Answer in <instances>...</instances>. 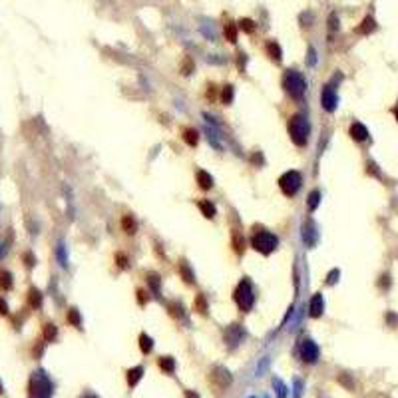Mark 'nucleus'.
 Returning a JSON list of instances; mask_svg holds the SVG:
<instances>
[{"label":"nucleus","instance_id":"1","mask_svg":"<svg viewBox=\"0 0 398 398\" xmlns=\"http://www.w3.org/2000/svg\"><path fill=\"white\" fill-rule=\"evenodd\" d=\"M287 130H289V136H291V141L303 148V145L309 143V134H311V125H309V120L303 116V114H295L289 118V123H287Z\"/></svg>","mask_w":398,"mask_h":398},{"label":"nucleus","instance_id":"2","mask_svg":"<svg viewBox=\"0 0 398 398\" xmlns=\"http://www.w3.org/2000/svg\"><path fill=\"white\" fill-rule=\"evenodd\" d=\"M54 394V384L50 381V376L44 370H36L30 376L28 382V396L30 398H52Z\"/></svg>","mask_w":398,"mask_h":398},{"label":"nucleus","instance_id":"3","mask_svg":"<svg viewBox=\"0 0 398 398\" xmlns=\"http://www.w3.org/2000/svg\"><path fill=\"white\" fill-rule=\"evenodd\" d=\"M283 88L285 92L293 98V100H303L305 98V92H307V80L301 72L297 70H285L283 74Z\"/></svg>","mask_w":398,"mask_h":398},{"label":"nucleus","instance_id":"4","mask_svg":"<svg viewBox=\"0 0 398 398\" xmlns=\"http://www.w3.org/2000/svg\"><path fill=\"white\" fill-rule=\"evenodd\" d=\"M233 299H235L237 307H239L243 312H247V311L253 309V305H255V293H253V285H251V281H249L247 277H243L241 283L237 285V289H235V293H233Z\"/></svg>","mask_w":398,"mask_h":398},{"label":"nucleus","instance_id":"5","mask_svg":"<svg viewBox=\"0 0 398 398\" xmlns=\"http://www.w3.org/2000/svg\"><path fill=\"white\" fill-rule=\"evenodd\" d=\"M277 245H279L277 235L269 233V231H259V233H255L253 237H251V247H253L255 251H259L261 255H271L277 249Z\"/></svg>","mask_w":398,"mask_h":398},{"label":"nucleus","instance_id":"6","mask_svg":"<svg viewBox=\"0 0 398 398\" xmlns=\"http://www.w3.org/2000/svg\"><path fill=\"white\" fill-rule=\"evenodd\" d=\"M301 183H303V177H301V173L295 172V170L285 172V173L279 177V187H281L283 195H287V197L297 195V191L301 190Z\"/></svg>","mask_w":398,"mask_h":398},{"label":"nucleus","instance_id":"7","mask_svg":"<svg viewBox=\"0 0 398 398\" xmlns=\"http://www.w3.org/2000/svg\"><path fill=\"white\" fill-rule=\"evenodd\" d=\"M231 372H229L225 366H213L211 372H209V382L215 388L217 394H221L229 384H231Z\"/></svg>","mask_w":398,"mask_h":398},{"label":"nucleus","instance_id":"8","mask_svg":"<svg viewBox=\"0 0 398 398\" xmlns=\"http://www.w3.org/2000/svg\"><path fill=\"white\" fill-rule=\"evenodd\" d=\"M301 359L307 364H315L319 361V346L312 343L311 339H305L301 343Z\"/></svg>","mask_w":398,"mask_h":398},{"label":"nucleus","instance_id":"9","mask_svg":"<svg viewBox=\"0 0 398 398\" xmlns=\"http://www.w3.org/2000/svg\"><path fill=\"white\" fill-rule=\"evenodd\" d=\"M337 104H339L337 92H334V88L330 86V84H327V86L323 88V92H321V106L327 112H334L337 110Z\"/></svg>","mask_w":398,"mask_h":398},{"label":"nucleus","instance_id":"10","mask_svg":"<svg viewBox=\"0 0 398 398\" xmlns=\"http://www.w3.org/2000/svg\"><path fill=\"white\" fill-rule=\"evenodd\" d=\"M243 341V329L239 325H229L225 330V343L229 346H237Z\"/></svg>","mask_w":398,"mask_h":398},{"label":"nucleus","instance_id":"11","mask_svg":"<svg viewBox=\"0 0 398 398\" xmlns=\"http://www.w3.org/2000/svg\"><path fill=\"white\" fill-rule=\"evenodd\" d=\"M323 311H325V299H323V295H312V299H311V303H309V315L312 317V319H319V317H323Z\"/></svg>","mask_w":398,"mask_h":398},{"label":"nucleus","instance_id":"12","mask_svg":"<svg viewBox=\"0 0 398 398\" xmlns=\"http://www.w3.org/2000/svg\"><path fill=\"white\" fill-rule=\"evenodd\" d=\"M265 52H267L269 60H273L275 64H281V60H283V50H281V46L277 44L275 40H269V42H267V44H265Z\"/></svg>","mask_w":398,"mask_h":398},{"label":"nucleus","instance_id":"13","mask_svg":"<svg viewBox=\"0 0 398 398\" xmlns=\"http://www.w3.org/2000/svg\"><path fill=\"white\" fill-rule=\"evenodd\" d=\"M348 134H350V138H352L354 141H366V139H368V130H366V125H363L361 121H354V123L350 125Z\"/></svg>","mask_w":398,"mask_h":398},{"label":"nucleus","instance_id":"14","mask_svg":"<svg viewBox=\"0 0 398 398\" xmlns=\"http://www.w3.org/2000/svg\"><path fill=\"white\" fill-rule=\"evenodd\" d=\"M303 241L307 247H312L317 243V231H315V225H312V221H305L303 225Z\"/></svg>","mask_w":398,"mask_h":398},{"label":"nucleus","instance_id":"15","mask_svg":"<svg viewBox=\"0 0 398 398\" xmlns=\"http://www.w3.org/2000/svg\"><path fill=\"white\" fill-rule=\"evenodd\" d=\"M177 271H179V277L187 283V285H193L195 283V273L191 271V267H190V263H187L185 259H181L179 261V265H177Z\"/></svg>","mask_w":398,"mask_h":398},{"label":"nucleus","instance_id":"16","mask_svg":"<svg viewBox=\"0 0 398 398\" xmlns=\"http://www.w3.org/2000/svg\"><path fill=\"white\" fill-rule=\"evenodd\" d=\"M374 30H376V20L372 16H366L361 22V26H357V34H363V36H368Z\"/></svg>","mask_w":398,"mask_h":398},{"label":"nucleus","instance_id":"17","mask_svg":"<svg viewBox=\"0 0 398 398\" xmlns=\"http://www.w3.org/2000/svg\"><path fill=\"white\" fill-rule=\"evenodd\" d=\"M197 207H199V211H201V215L203 217H207V219H213L215 217V205L211 203V201H207V199H201V201H197Z\"/></svg>","mask_w":398,"mask_h":398},{"label":"nucleus","instance_id":"18","mask_svg":"<svg viewBox=\"0 0 398 398\" xmlns=\"http://www.w3.org/2000/svg\"><path fill=\"white\" fill-rule=\"evenodd\" d=\"M145 281H148V287L157 295L159 289H161V277L156 273V271H148V273H145Z\"/></svg>","mask_w":398,"mask_h":398},{"label":"nucleus","instance_id":"19","mask_svg":"<svg viewBox=\"0 0 398 398\" xmlns=\"http://www.w3.org/2000/svg\"><path fill=\"white\" fill-rule=\"evenodd\" d=\"M195 177H197V183H199L201 190H211V187H213V177L209 175L205 170H197Z\"/></svg>","mask_w":398,"mask_h":398},{"label":"nucleus","instance_id":"20","mask_svg":"<svg viewBox=\"0 0 398 398\" xmlns=\"http://www.w3.org/2000/svg\"><path fill=\"white\" fill-rule=\"evenodd\" d=\"M121 229H123V233L125 235H134L138 231V223L132 215H123L121 217Z\"/></svg>","mask_w":398,"mask_h":398},{"label":"nucleus","instance_id":"21","mask_svg":"<svg viewBox=\"0 0 398 398\" xmlns=\"http://www.w3.org/2000/svg\"><path fill=\"white\" fill-rule=\"evenodd\" d=\"M183 141L190 145V148H195V145L199 143V134L195 128H185L183 130Z\"/></svg>","mask_w":398,"mask_h":398},{"label":"nucleus","instance_id":"22","mask_svg":"<svg viewBox=\"0 0 398 398\" xmlns=\"http://www.w3.org/2000/svg\"><path fill=\"white\" fill-rule=\"evenodd\" d=\"M231 245H233V249L237 251L239 255L245 251V239H243V233H239V229H233V233H231Z\"/></svg>","mask_w":398,"mask_h":398},{"label":"nucleus","instance_id":"23","mask_svg":"<svg viewBox=\"0 0 398 398\" xmlns=\"http://www.w3.org/2000/svg\"><path fill=\"white\" fill-rule=\"evenodd\" d=\"M28 305H30L32 309H40V307H42V293H40L36 287H32V289L28 291Z\"/></svg>","mask_w":398,"mask_h":398},{"label":"nucleus","instance_id":"24","mask_svg":"<svg viewBox=\"0 0 398 398\" xmlns=\"http://www.w3.org/2000/svg\"><path fill=\"white\" fill-rule=\"evenodd\" d=\"M139 348H141L143 354H150V352H152V348H154V339L150 337V334H145V332L139 334Z\"/></svg>","mask_w":398,"mask_h":398},{"label":"nucleus","instance_id":"25","mask_svg":"<svg viewBox=\"0 0 398 398\" xmlns=\"http://www.w3.org/2000/svg\"><path fill=\"white\" fill-rule=\"evenodd\" d=\"M141 376H143V368H141V366L130 368V370H128V384H130V386H136V384L139 382Z\"/></svg>","mask_w":398,"mask_h":398},{"label":"nucleus","instance_id":"26","mask_svg":"<svg viewBox=\"0 0 398 398\" xmlns=\"http://www.w3.org/2000/svg\"><path fill=\"white\" fill-rule=\"evenodd\" d=\"M179 70H181L183 76H190L191 72H195V62H193V58H191V56H185V58L181 60Z\"/></svg>","mask_w":398,"mask_h":398},{"label":"nucleus","instance_id":"27","mask_svg":"<svg viewBox=\"0 0 398 398\" xmlns=\"http://www.w3.org/2000/svg\"><path fill=\"white\" fill-rule=\"evenodd\" d=\"M321 203V191L319 190H312L309 193V199H307V207H309V211H315V209L319 207Z\"/></svg>","mask_w":398,"mask_h":398},{"label":"nucleus","instance_id":"28","mask_svg":"<svg viewBox=\"0 0 398 398\" xmlns=\"http://www.w3.org/2000/svg\"><path fill=\"white\" fill-rule=\"evenodd\" d=\"M159 368L167 374H173L175 372V361L172 357H161L159 359Z\"/></svg>","mask_w":398,"mask_h":398},{"label":"nucleus","instance_id":"29","mask_svg":"<svg viewBox=\"0 0 398 398\" xmlns=\"http://www.w3.org/2000/svg\"><path fill=\"white\" fill-rule=\"evenodd\" d=\"M207 299H205V295H201V293H199V295L195 297V301H193V311H197L199 312V315H207Z\"/></svg>","mask_w":398,"mask_h":398},{"label":"nucleus","instance_id":"30","mask_svg":"<svg viewBox=\"0 0 398 398\" xmlns=\"http://www.w3.org/2000/svg\"><path fill=\"white\" fill-rule=\"evenodd\" d=\"M66 321H68L72 327H78V329H80V327H82V317H80V311L72 307V309L68 311V315H66Z\"/></svg>","mask_w":398,"mask_h":398},{"label":"nucleus","instance_id":"31","mask_svg":"<svg viewBox=\"0 0 398 398\" xmlns=\"http://www.w3.org/2000/svg\"><path fill=\"white\" fill-rule=\"evenodd\" d=\"M0 289H4V291L12 289V273L10 271H0Z\"/></svg>","mask_w":398,"mask_h":398},{"label":"nucleus","instance_id":"32","mask_svg":"<svg viewBox=\"0 0 398 398\" xmlns=\"http://www.w3.org/2000/svg\"><path fill=\"white\" fill-rule=\"evenodd\" d=\"M225 38H227V42H231V44H235V42H237V26L233 22L225 24Z\"/></svg>","mask_w":398,"mask_h":398},{"label":"nucleus","instance_id":"33","mask_svg":"<svg viewBox=\"0 0 398 398\" xmlns=\"http://www.w3.org/2000/svg\"><path fill=\"white\" fill-rule=\"evenodd\" d=\"M233 96H235V92H233V86H229V84H227V86L221 90V102L225 104V106H229V104H231L233 102Z\"/></svg>","mask_w":398,"mask_h":398},{"label":"nucleus","instance_id":"34","mask_svg":"<svg viewBox=\"0 0 398 398\" xmlns=\"http://www.w3.org/2000/svg\"><path fill=\"white\" fill-rule=\"evenodd\" d=\"M56 334H58L56 325H54V323H46V325H44V339H46L48 343H52V341L56 339Z\"/></svg>","mask_w":398,"mask_h":398},{"label":"nucleus","instance_id":"35","mask_svg":"<svg viewBox=\"0 0 398 398\" xmlns=\"http://www.w3.org/2000/svg\"><path fill=\"white\" fill-rule=\"evenodd\" d=\"M239 28L243 30V32H247V34H253L255 32V22L251 18H241L239 20Z\"/></svg>","mask_w":398,"mask_h":398},{"label":"nucleus","instance_id":"36","mask_svg":"<svg viewBox=\"0 0 398 398\" xmlns=\"http://www.w3.org/2000/svg\"><path fill=\"white\" fill-rule=\"evenodd\" d=\"M273 386H275L279 398H287V386L281 382V379H273Z\"/></svg>","mask_w":398,"mask_h":398},{"label":"nucleus","instance_id":"37","mask_svg":"<svg viewBox=\"0 0 398 398\" xmlns=\"http://www.w3.org/2000/svg\"><path fill=\"white\" fill-rule=\"evenodd\" d=\"M167 309H170L172 317H183V307L179 303H170V305H167Z\"/></svg>","mask_w":398,"mask_h":398},{"label":"nucleus","instance_id":"38","mask_svg":"<svg viewBox=\"0 0 398 398\" xmlns=\"http://www.w3.org/2000/svg\"><path fill=\"white\" fill-rule=\"evenodd\" d=\"M329 28H330V32L339 30V16H337V12H332V14L329 16Z\"/></svg>","mask_w":398,"mask_h":398},{"label":"nucleus","instance_id":"39","mask_svg":"<svg viewBox=\"0 0 398 398\" xmlns=\"http://www.w3.org/2000/svg\"><path fill=\"white\" fill-rule=\"evenodd\" d=\"M339 277H341V271L339 269H332L330 273H329V277H327V285H334L339 281Z\"/></svg>","mask_w":398,"mask_h":398},{"label":"nucleus","instance_id":"40","mask_svg":"<svg viewBox=\"0 0 398 398\" xmlns=\"http://www.w3.org/2000/svg\"><path fill=\"white\" fill-rule=\"evenodd\" d=\"M116 263H118V267L125 269V267H128V257H125L123 253H116Z\"/></svg>","mask_w":398,"mask_h":398},{"label":"nucleus","instance_id":"41","mask_svg":"<svg viewBox=\"0 0 398 398\" xmlns=\"http://www.w3.org/2000/svg\"><path fill=\"white\" fill-rule=\"evenodd\" d=\"M217 98V90H215V86H213V84H209V86H207V100H215Z\"/></svg>","mask_w":398,"mask_h":398},{"label":"nucleus","instance_id":"42","mask_svg":"<svg viewBox=\"0 0 398 398\" xmlns=\"http://www.w3.org/2000/svg\"><path fill=\"white\" fill-rule=\"evenodd\" d=\"M263 161L265 159H263V156L259 152H255L253 156H251V163H253V165H263Z\"/></svg>","mask_w":398,"mask_h":398},{"label":"nucleus","instance_id":"43","mask_svg":"<svg viewBox=\"0 0 398 398\" xmlns=\"http://www.w3.org/2000/svg\"><path fill=\"white\" fill-rule=\"evenodd\" d=\"M24 263H26V267H34L36 265V257L32 253H24Z\"/></svg>","mask_w":398,"mask_h":398},{"label":"nucleus","instance_id":"44","mask_svg":"<svg viewBox=\"0 0 398 398\" xmlns=\"http://www.w3.org/2000/svg\"><path fill=\"white\" fill-rule=\"evenodd\" d=\"M301 392H303V382L295 381V398H301Z\"/></svg>","mask_w":398,"mask_h":398},{"label":"nucleus","instance_id":"45","mask_svg":"<svg viewBox=\"0 0 398 398\" xmlns=\"http://www.w3.org/2000/svg\"><path fill=\"white\" fill-rule=\"evenodd\" d=\"M145 301H148V297H145V291L139 289V291H138V303H139V305H145Z\"/></svg>","mask_w":398,"mask_h":398},{"label":"nucleus","instance_id":"46","mask_svg":"<svg viewBox=\"0 0 398 398\" xmlns=\"http://www.w3.org/2000/svg\"><path fill=\"white\" fill-rule=\"evenodd\" d=\"M0 315H8V305L4 299H0Z\"/></svg>","mask_w":398,"mask_h":398},{"label":"nucleus","instance_id":"47","mask_svg":"<svg viewBox=\"0 0 398 398\" xmlns=\"http://www.w3.org/2000/svg\"><path fill=\"white\" fill-rule=\"evenodd\" d=\"M245 62H247V58H245V54L241 52V54H239V58H237V66H239V70H243V68H245Z\"/></svg>","mask_w":398,"mask_h":398},{"label":"nucleus","instance_id":"48","mask_svg":"<svg viewBox=\"0 0 398 398\" xmlns=\"http://www.w3.org/2000/svg\"><path fill=\"white\" fill-rule=\"evenodd\" d=\"M370 172H372V173H374L376 177H381V172H379V167H376V165H374L372 161L368 163V173H370Z\"/></svg>","mask_w":398,"mask_h":398},{"label":"nucleus","instance_id":"49","mask_svg":"<svg viewBox=\"0 0 398 398\" xmlns=\"http://www.w3.org/2000/svg\"><path fill=\"white\" fill-rule=\"evenodd\" d=\"M58 257H60L62 265H66V257H64V245H60V249H58Z\"/></svg>","mask_w":398,"mask_h":398},{"label":"nucleus","instance_id":"50","mask_svg":"<svg viewBox=\"0 0 398 398\" xmlns=\"http://www.w3.org/2000/svg\"><path fill=\"white\" fill-rule=\"evenodd\" d=\"M6 251H8L6 243H4V241H0V259H4V255H6Z\"/></svg>","mask_w":398,"mask_h":398},{"label":"nucleus","instance_id":"51","mask_svg":"<svg viewBox=\"0 0 398 398\" xmlns=\"http://www.w3.org/2000/svg\"><path fill=\"white\" fill-rule=\"evenodd\" d=\"M185 398H199V394L193 392V390H187V392H185Z\"/></svg>","mask_w":398,"mask_h":398},{"label":"nucleus","instance_id":"52","mask_svg":"<svg viewBox=\"0 0 398 398\" xmlns=\"http://www.w3.org/2000/svg\"><path fill=\"white\" fill-rule=\"evenodd\" d=\"M381 287H388V275H382V281H381Z\"/></svg>","mask_w":398,"mask_h":398},{"label":"nucleus","instance_id":"53","mask_svg":"<svg viewBox=\"0 0 398 398\" xmlns=\"http://www.w3.org/2000/svg\"><path fill=\"white\" fill-rule=\"evenodd\" d=\"M82 398H98V396H96V394H84Z\"/></svg>","mask_w":398,"mask_h":398},{"label":"nucleus","instance_id":"54","mask_svg":"<svg viewBox=\"0 0 398 398\" xmlns=\"http://www.w3.org/2000/svg\"><path fill=\"white\" fill-rule=\"evenodd\" d=\"M392 112H394V118H396V120H398V106H396V108H394V110H392Z\"/></svg>","mask_w":398,"mask_h":398},{"label":"nucleus","instance_id":"55","mask_svg":"<svg viewBox=\"0 0 398 398\" xmlns=\"http://www.w3.org/2000/svg\"><path fill=\"white\" fill-rule=\"evenodd\" d=\"M4 392V388H2V382H0V394H2Z\"/></svg>","mask_w":398,"mask_h":398},{"label":"nucleus","instance_id":"56","mask_svg":"<svg viewBox=\"0 0 398 398\" xmlns=\"http://www.w3.org/2000/svg\"><path fill=\"white\" fill-rule=\"evenodd\" d=\"M251 398H253V396H251Z\"/></svg>","mask_w":398,"mask_h":398},{"label":"nucleus","instance_id":"57","mask_svg":"<svg viewBox=\"0 0 398 398\" xmlns=\"http://www.w3.org/2000/svg\"><path fill=\"white\" fill-rule=\"evenodd\" d=\"M265 398H267V396H265Z\"/></svg>","mask_w":398,"mask_h":398}]
</instances>
